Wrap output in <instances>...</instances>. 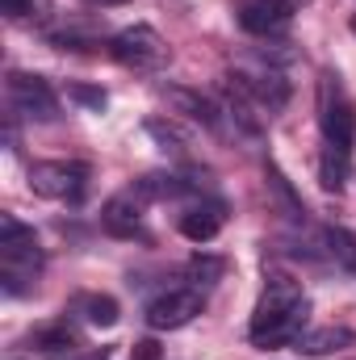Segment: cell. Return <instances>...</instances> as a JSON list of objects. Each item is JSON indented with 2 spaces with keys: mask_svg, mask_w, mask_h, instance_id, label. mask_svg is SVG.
Returning <instances> with one entry per match:
<instances>
[{
  "mask_svg": "<svg viewBox=\"0 0 356 360\" xmlns=\"http://www.w3.org/2000/svg\"><path fill=\"white\" fill-rule=\"evenodd\" d=\"M319 126H323V155H319V180L327 193H344L352 176V147H356V105L340 84V76H323L319 84Z\"/></svg>",
  "mask_w": 356,
  "mask_h": 360,
  "instance_id": "1",
  "label": "cell"
},
{
  "mask_svg": "<svg viewBox=\"0 0 356 360\" xmlns=\"http://www.w3.org/2000/svg\"><path fill=\"white\" fill-rule=\"evenodd\" d=\"M306 310H310V302H306V293L293 276H281V272L268 276L265 293L256 302V314H252V327H248L252 344H260V348L293 344L306 327Z\"/></svg>",
  "mask_w": 356,
  "mask_h": 360,
  "instance_id": "2",
  "label": "cell"
},
{
  "mask_svg": "<svg viewBox=\"0 0 356 360\" xmlns=\"http://www.w3.org/2000/svg\"><path fill=\"white\" fill-rule=\"evenodd\" d=\"M42 269V248H38V235L17 222V218H0V281H4V293H25L34 272Z\"/></svg>",
  "mask_w": 356,
  "mask_h": 360,
  "instance_id": "3",
  "label": "cell"
},
{
  "mask_svg": "<svg viewBox=\"0 0 356 360\" xmlns=\"http://www.w3.org/2000/svg\"><path fill=\"white\" fill-rule=\"evenodd\" d=\"M30 188L51 201H80L89 188V168L76 160H42L30 168Z\"/></svg>",
  "mask_w": 356,
  "mask_h": 360,
  "instance_id": "4",
  "label": "cell"
},
{
  "mask_svg": "<svg viewBox=\"0 0 356 360\" xmlns=\"http://www.w3.org/2000/svg\"><path fill=\"white\" fill-rule=\"evenodd\" d=\"M109 55L126 68H139V72H151V68H164L168 63V46L164 38L151 30V25H130L122 34L109 38Z\"/></svg>",
  "mask_w": 356,
  "mask_h": 360,
  "instance_id": "5",
  "label": "cell"
},
{
  "mask_svg": "<svg viewBox=\"0 0 356 360\" xmlns=\"http://www.w3.org/2000/svg\"><path fill=\"white\" fill-rule=\"evenodd\" d=\"M8 101L30 122H55L59 117V96H55V89L42 76H34V72H13L8 76Z\"/></svg>",
  "mask_w": 356,
  "mask_h": 360,
  "instance_id": "6",
  "label": "cell"
},
{
  "mask_svg": "<svg viewBox=\"0 0 356 360\" xmlns=\"http://www.w3.org/2000/svg\"><path fill=\"white\" fill-rule=\"evenodd\" d=\"M201 310H205V297H201V289H193V285H180V289L160 293V297L147 306V327H155V331H180V327H189V323H193Z\"/></svg>",
  "mask_w": 356,
  "mask_h": 360,
  "instance_id": "7",
  "label": "cell"
},
{
  "mask_svg": "<svg viewBox=\"0 0 356 360\" xmlns=\"http://www.w3.org/2000/svg\"><path fill=\"white\" fill-rule=\"evenodd\" d=\"M231 84L243 92L252 105H260L265 113H281L289 105V80L272 68H260V72H235Z\"/></svg>",
  "mask_w": 356,
  "mask_h": 360,
  "instance_id": "8",
  "label": "cell"
},
{
  "mask_svg": "<svg viewBox=\"0 0 356 360\" xmlns=\"http://www.w3.org/2000/svg\"><path fill=\"white\" fill-rule=\"evenodd\" d=\"M302 0H243L239 4V25L248 34H276L293 21Z\"/></svg>",
  "mask_w": 356,
  "mask_h": 360,
  "instance_id": "9",
  "label": "cell"
},
{
  "mask_svg": "<svg viewBox=\"0 0 356 360\" xmlns=\"http://www.w3.org/2000/svg\"><path fill=\"white\" fill-rule=\"evenodd\" d=\"M143 197L130 188V193H117V197H109L105 201V210H101V226L113 235V239H134L139 231H143Z\"/></svg>",
  "mask_w": 356,
  "mask_h": 360,
  "instance_id": "10",
  "label": "cell"
},
{
  "mask_svg": "<svg viewBox=\"0 0 356 360\" xmlns=\"http://www.w3.org/2000/svg\"><path fill=\"white\" fill-rule=\"evenodd\" d=\"M164 101L177 109L180 117H189V122H197L205 130H222V109L210 96H201L193 89H180V84H164Z\"/></svg>",
  "mask_w": 356,
  "mask_h": 360,
  "instance_id": "11",
  "label": "cell"
},
{
  "mask_svg": "<svg viewBox=\"0 0 356 360\" xmlns=\"http://www.w3.org/2000/svg\"><path fill=\"white\" fill-rule=\"evenodd\" d=\"M222 222H227V205H222V201H201V205H193V210L180 218V235H184L189 243H210V239L222 231Z\"/></svg>",
  "mask_w": 356,
  "mask_h": 360,
  "instance_id": "12",
  "label": "cell"
},
{
  "mask_svg": "<svg viewBox=\"0 0 356 360\" xmlns=\"http://www.w3.org/2000/svg\"><path fill=\"white\" fill-rule=\"evenodd\" d=\"M356 344V331L348 327H314V331H302L293 340V348L302 356H327V352H340V348H352Z\"/></svg>",
  "mask_w": 356,
  "mask_h": 360,
  "instance_id": "13",
  "label": "cell"
},
{
  "mask_svg": "<svg viewBox=\"0 0 356 360\" xmlns=\"http://www.w3.org/2000/svg\"><path fill=\"white\" fill-rule=\"evenodd\" d=\"M72 310L92 323V327H113L117 319H122V310H117V302L109 297V293H80L76 302H72Z\"/></svg>",
  "mask_w": 356,
  "mask_h": 360,
  "instance_id": "14",
  "label": "cell"
},
{
  "mask_svg": "<svg viewBox=\"0 0 356 360\" xmlns=\"http://www.w3.org/2000/svg\"><path fill=\"white\" fill-rule=\"evenodd\" d=\"M30 344H34L38 352H76V348H80V335H76L68 323H55V327H42Z\"/></svg>",
  "mask_w": 356,
  "mask_h": 360,
  "instance_id": "15",
  "label": "cell"
},
{
  "mask_svg": "<svg viewBox=\"0 0 356 360\" xmlns=\"http://www.w3.org/2000/svg\"><path fill=\"white\" fill-rule=\"evenodd\" d=\"M327 243H331V256H336L340 264L356 269V235L352 231H344V226H327Z\"/></svg>",
  "mask_w": 356,
  "mask_h": 360,
  "instance_id": "16",
  "label": "cell"
},
{
  "mask_svg": "<svg viewBox=\"0 0 356 360\" xmlns=\"http://www.w3.org/2000/svg\"><path fill=\"white\" fill-rule=\"evenodd\" d=\"M222 272H227V264H222L218 256H193V260H189V276H193V281H218Z\"/></svg>",
  "mask_w": 356,
  "mask_h": 360,
  "instance_id": "17",
  "label": "cell"
},
{
  "mask_svg": "<svg viewBox=\"0 0 356 360\" xmlns=\"http://www.w3.org/2000/svg\"><path fill=\"white\" fill-rule=\"evenodd\" d=\"M147 134H151L155 143L172 147V151H180V147H184V134H180V130L172 126V122H155V117H151V122H147Z\"/></svg>",
  "mask_w": 356,
  "mask_h": 360,
  "instance_id": "18",
  "label": "cell"
},
{
  "mask_svg": "<svg viewBox=\"0 0 356 360\" xmlns=\"http://www.w3.org/2000/svg\"><path fill=\"white\" fill-rule=\"evenodd\" d=\"M72 101L89 105V109H96V113L105 109V92H101V89H84V84H76V89H72Z\"/></svg>",
  "mask_w": 356,
  "mask_h": 360,
  "instance_id": "19",
  "label": "cell"
},
{
  "mask_svg": "<svg viewBox=\"0 0 356 360\" xmlns=\"http://www.w3.org/2000/svg\"><path fill=\"white\" fill-rule=\"evenodd\" d=\"M130 356L134 360H160V344H155V340H139Z\"/></svg>",
  "mask_w": 356,
  "mask_h": 360,
  "instance_id": "20",
  "label": "cell"
},
{
  "mask_svg": "<svg viewBox=\"0 0 356 360\" xmlns=\"http://www.w3.org/2000/svg\"><path fill=\"white\" fill-rule=\"evenodd\" d=\"M25 13H34V0H4V17H13V21H21Z\"/></svg>",
  "mask_w": 356,
  "mask_h": 360,
  "instance_id": "21",
  "label": "cell"
},
{
  "mask_svg": "<svg viewBox=\"0 0 356 360\" xmlns=\"http://www.w3.org/2000/svg\"><path fill=\"white\" fill-rule=\"evenodd\" d=\"M89 4H101V8H113V4H126V0H89Z\"/></svg>",
  "mask_w": 356,
  "mask_h": 360,
  "instance_id": "22",
  "label": "cell"
},
{
  "mask_svg": "<svg viewBox=\"0 0 356 360\" xmlns=\"http://www.w3.org/2000/svg\"><path fill=\"white\" fill-rule=\"evenodd\" d=\"M352 30H356V21H352Z\"/></svg>",
  "mask_w": 356,
  "mask_h": 360,
  "instance_id": "23",
  "label": "cell"
}]
</instances>
